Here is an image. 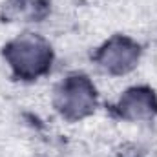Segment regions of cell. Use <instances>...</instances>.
Instances as JSON below:
<instances>
[{
  "label": "cell",
  "instance_id": "4",
  "mask_svg": "<svg viewBox=\"0 0 157 157\" xmlns=\"http://www.w3.org/2000/svg\"><path fill=\"white\" fill-rule=\"evenodd\" d=\"M113 112L130 124L150 122L157 117V91L148 84H132L121 91Z\"/></svg>",
  "mask_w": 157,
  "mask_h": 157
},
{
  "label": "cell",
  "instance_id": "3",
  "mask_svg": "<svg viewBox=\"0 0 157 157\" xmlns=\"http://www.w3.org/2000/svg\"><path fill=\"white\" fill-rule=\"evenodd\" d=\"M143 59V46L141 42L130 35H112L106 39L93 55L95 68L112 78H122L133 73Z\"/></svg>",
  "mask_w": 157,
  "mask_h": 157
},
{
  "label": "cell",
  "instance_id": "5",
  "mask_svg": "<svg viewBox=\"0 0 157 157\" xmlns=\"http://www.w3.org/2000/svg\"><path fill=\"white\" fill-rule=\"evenodd\" d=\"M48 13V0H4L2 4V17L6 22H39Z\"/></svg>",
  "mask_w": 157,
  "mask_h": 157
},
{
  "label": "cell",
  "instance_id": "2",
  "mask_svg": "<svg viewBox=\"0 0 157 157\" xmlns=\"http://www.w3.org/2000/svg\"><path fill=\"white\" fill-rule=\"evenodd\" d=\"M101 102L93 78L82 71H71L51 88V108L66 122H80L91 117Z\"/></svg>",
  "mask_w": 157,
  "mask_h": 157
},
{
  "label": "cell",
  "instance_id": "1",
  "mask_svg": "<svg viewBox=\"0 0 157 157\" xmlns=\"http://www.w3.org/2000/svg\"><path fill=\"white\" fill-rule=\"evenodd\" d=\"M2 60L11 77L22 82H35L51 71L55 64V49L44 35L22 31L4 44Z\"/></svg>",
  "mask_w": 157,
  "mask_h": 157
}]
</instances>
